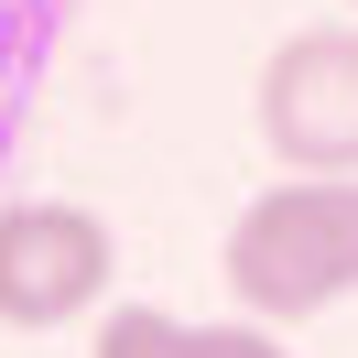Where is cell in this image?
<instances>
[{
	"label": "cell",
	"instance_id": "5b68a950",
	"mask_svg": "<svg viewBox=\"0 0 358 358\" xmlns=\"http://www.w3.org/2000/svg\"><path fill=\"white\" fill-rule=\"evenodd\" d=\"M348 11H358V0H348Z\"/></svg>",
	"mask_w": 358,
	"mask_h": 358
},
{
	"label": "cell",
	"instance_id": "3957f363",
	"mask_svg": "<svg viewBox=\"0 0 358 358\" xmlns=\"http://www.w3.org/2000/svg\"><path fill=\"white\" fill-rule=\"evenodd\" d=\"M250 120L293 174H358V22L282 33L250 76Z\"/></svg>",
	"mask_w": 358,
	"mask_h": 358
},
{
	"label": "cell",
	"instance_id": "6da1fadb",
	"mask_svg": "<svg viewBox=\"0 0 358 358\" xmlns=\"http://www.w3.org/2000/svg\"><path fill=\"white\" fill-rule=\"evenodd\" d=\"M228 304L250 326H315L358 293V174H293L228 217L217 239Z\"/></svg>",
	"mask_w": 358,
	"mask_h": 358
},
{
	"label": "cell",
	"instance_id": "7a4b0ae2",
	"mask_svg": "<svg viewBox=\"0 0 358 358\" xmlns=\"http://www.w3.org/2000/svg\"><path fill=\"white\" fill-rule=\"evenodd\" d=\"M109 282H120V239L98 206H76V196H11L0 206V326L11 336L87 326Z\"/></svg>",
	"mask_w": 358,
	"mask_h": 358
},
{
	"label": "cell",
	"instance_id": "277c9868",
	"mask_svg": "<svg viewBox=\"0 0 358 358\" xmlns=\"http://www.w3.org/2000/svg\"><path fill=\"white\" fill-rule=\"evenodd\" d=\"M174 358H293L282 326H250V315H228V326H185Z\"/></svg>",
	"mask_w": 358,
	"mask_h": 358
}]
</instances>
